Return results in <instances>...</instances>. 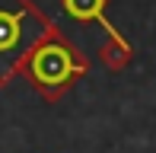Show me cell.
I'll list each match as a JSON object with an SVG mask.
<instances>
[{"instance_id": "6da1fadb", "label": "cell", "mask_w": 156, "mask_h": 153, "mask_svg": "<svg viewBox=\"0 0 156 153\" xmlns=\"http://www.w3.org/2000/svg\"><path fill=\"white\" fill-rule=\"evenodd\" d=\"M86 73L89 58L35 0H0V89L26 80L54 105Z\"/></svg>"}, {"instance_id": "7a4b0ae2", "label": "cell", "mask_w": 156, "mask_h": 153, "mask_svg": "<svg viewBox=\"0 0 156 153\" xmlns=\"http://www.w3.org/2000/svg\"><path fill=\"white\" fill-rule=\"evenodd\" d=\"M96 54H99V64H102L108 73H121L134 61V45L115 29V26H108V35L102 38V45H99Z\"/></svg>"}, {"instance_id": "3957f363", "label": "cell", "mask_w": 156, "mask_h": 153, "mask_svg": "<svg viewBox=\"0 0 156 153\" xmlns=\"http://www.w3.org/2000/svg\"><path fill=\"white\" fill-rule=\"evenodd\" d=\"M61 10L67 13L73 23H105L108 29V0H61Z\"/></svg>"}]
</instances>
